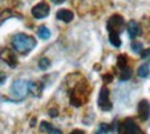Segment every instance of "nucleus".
Instances as JSON below:
<instances>
[{
    "label": "nucleus",
    "mask_w": 150,
    "mask_h": 134,
    "mask_svg": "<svg viewBox=\"0 0 150 134\" xmlns=\"http://www.w3.org/2000/svg\"><path fill=\"white\" fill-rule=\"evenodd\" d=\"M11 46L14 48V51L20 54H27L31 50L36 47V40L25 33H17L11 39Z\"/></svg>",
    "instance_id": "obj_1"
},
{
    "label": "nucleus",
    "mask_w": 150,
    "mask_h": 134,
    "mask_svg": "<svg viewBox=\"0 0 150 134\" xmlns=\"http://www.w3.org/2000/svg\"><path fill=\"white\" fill-rule=\"evenodd\" d=\"M28 93H29V90H28V82L22 80V79H17V80L13 82V84H11V96H13L14 101L24 100Z\"/></svg>",
    "instance_id": "obj_2"
},
{
    "label": "nucleus",
    "mask_w": 150,
    "mask_h": 134,
    "mask_svg": "<svg viewBox=\"0 0 150 134\" xmlns=\"http://www.w3.org/2000/svg\"><path fill=\"white\" fill-rule=\"evenodd\" d=\"M118 134H145L138 124L135 123L132 118L124 119L121 123L118 124Z\"/></svg>",
    "instance_id": "obj_3"
},
{
    "label": "nucleus",
    "mask_w": 150,
    "mask_h": 134,
    "mask_svg": "<svg viewBox=\"0 0 150 134\" xmlns=\"http://www.w3.org/2000/svg\"><path fill=\"white\" fill-rule=\"evenodd\" d=\"M124 28H125V20L120 14H114V15H111L108 18L107 29L110 33H118L120 35V32L124 31Z\"/></svg>",
    "instance_id": "obj_4"
},
{
    "label": "nucleus",
    "mask_w": 150,
    "mask_h": 134,
    "mask_svg": "<svg viewBox=\"0 0 150 134\" xmlns=\"http://www.w3.org/2000/svg\"><path fill=\"white\" fill-rule=\"evenodd\" d=\"M97 105L102 111H111L112 104L110 101V91L107 87H102L100 93H99V100H97Z\"/></svg>",
    "instance_id": "obj_5"
},
{
    "label": "nucleus",
    "mask_w": 150,
    "mask_h": 134,
    "mask_svg": "<svg viewBox=\"0 0 150 134\" xmlns=\"http://www.w3.org/2000/svg\"><path fill=\"white\" fill-rule=\"evenodd\" d=\"M50 14V7H49L47 3H39L32 8V17L35 20H42V18H46V17Z\"/></svg>",
    "instance_id": "obj_6"
},
{
    "label": "nucleus",
    "mask_w": 150,
    "mask_h": 134,
    "mask_svg": "<svg viewBox=\"0 0 150 134\" xmlns=\"http://www.w3.org/2000/svg\"><path fill=\"white\" fill-rule=\"evenodd\" d=\"M0 58L3 59L6 64H8V66H11V68H16L17 66V57L16 54L13 53V50H10V48L0 50Z\"/></svg>",
    "instance_id": "obj_7"
},
{
    "label": "nucleus",
    "mask_w": 150,
    "mask_h": 134,
    "mask_svg": "<svg viewBox=\"0 0 150 134\" xmlns=\"http://www.w3.org/2000/svg\"><path fill=\"white\" fill-rule=\"evenodd\" d=\"M138 115H139V119L142 122H146L149 120L150 118V104L147 100H142V101L138 104Z\"/></svg>",
    "instance_id": "obj_8"
},
{
    "label": "nucleus",
    "mask_w": 150,
    "mask_h": 134,
    "mask_svg": "<svg viewBox=\"0 0 150 134\" xmlns=\"http://www.w3.org/2000/svg\"><path fill=\"white\" fill-rule=\"evenodd\" d=\"M127 31H128V35L131 39H135L138 35L140 33V27L136 21H129L128 25H127Z\"/></svg>",
    "instance_id": "obj_9"
},
{
    "label": "nucleus",
    "mask_w": 150,
    "mask_h": 134,
    "mask_svg": "<svg viewBox=\"0 0 150 134\" xmlns=\"http://www.w3.org/2000/svg\"><path fill=\"white\" fill-rule=\"evenodd\" d=\"M56 17H57V20H60V21H63V22H71L74 20V13L71 10H65L64 8V10L57 11Z\"/></svg>",
    "instance_id": "obj_10"
},
{
    "label": "nucleus",
    "mask_w": 150,
    "mask_h": 134,
    "mask_svg": "<svg viewBox=\"0 0 150 134\" xmlns=\"http://www.w3.org/2000/svg\"><path fill=\"white\" fill-rule=\"evenodd\" d=\"M28 90L29 93L35 97H39L42 94V90H43V86L40 83H38V82H28Z\"/></svg>",
    "instance_id": "obj_11"
},
{
    "label": "nucleus",
    "mask_w": 150,
    "mask_h": 134,
    "mask_svg": "<svg viewBox=\"0 0 150 134\" xmlns=\"http://www.w3.org/2000/svg\"><path fill=\"white\" fill-rule=\"evenodd\" d=\"M38 36L40 39H43V40H47V39L50 38V31H49V28L45 27V25L39 27V29H38Z\"/></svg>",
    "instance_id": "obj_12"
},
{
    "label": "nucleus",
    "mask_w": 150,
    "mask_h": 134,
    "mask_svg": "<svg viewBox=\"0 0 150 134\" xmlns=\"http://www.w3.org/2000/svg\"><path fill=\"white\" fill-rule=\"evenodd\" d=\"M108 40H110V43L114 46V47H121V39H120V35L118 33H110V36H108Z\"/></svg>",
    "instance_id": "obj_13"
},
{
    "label": "nucleus",
    "mask_w": 150,
    "mask_h": 134,
    "mask_svg": "<svg viewBox=\"0 0 150 134\" xmlns=\"http://www.w3.org/2000/svg\"><path fill=\"white\" fill-rule=\"evenodd\" d=\"M131 76H132V70L129 69L128 66L127 68H124V69H120V79L122 82H127L131 79Z\"/></svg>",
    "instance_id": "obj_14"
},
{
    "label": "nucleus",
    "mask_w": 150,
    "mask_h": 134,
    "mask_svg": "<svg viewBox=\"0 0 150 134\" xmlns=\"http://www.w3.org/2000/svg\"><path fill=\"white\" fill-rule=\"evenodd\" d=\"M150 73V69H149V65L147 64H143L139 66V69H138V76L139 77H142V79H145V77H147Z\"/></svg>",
    "instance_id": "obj_15"
},
{
    "label": "nucleus",
    "mask_w": 150,
    "mask_h": 134,
    "mask_svg": "<svg viewBox=\"0 0 150 134\" xmlns=\"http://www.w3.org/2000/svg\"><path fill=\"white\" fill-rule=\"evenodd\" d=\"M117 66L120 69H124V68H127L128 66V58H127V55H120L117 59Z\"/></svg>",
    "instance_id": "obj_16"
},
{
    "label": "nucleus",
    "mask_w": 150,
    "mask_h": 134,
    "mask_svg": "<svg viewBox=\"0 0 150 134\" xmlns=\"http://www.w3.org/2000/svg\"><path fill=\"white\" fill-rule=\"evenodd\" d=\"M110 131V126L107 123H100L97 126V130L95 131V134H107Z\"/></svg>",
    "instance_id": "obj_17"
},
{
    "label": "nucleus",
    "mask_w": 150,
    "mask_h": 134,
    "mask_svg": "<svg viewBox=\"0 0 150 134\" xmlns=\"http://www.w3.org/2000/svg\"><path fill=\"white\" fill-rule=\"evenodd\" d=\"M53 129L54 127L49 123V122H42V123H40V131H42V133H52Z\"/></svg>",
    "instance_id": "obj_18"
},
{
    "label": "nucleus",
    "mask_w": 150,
    "mask_h": 134,
    "mask_svg": "<svg viewBox=\"0 0 150 134\" xmlns=\"http://www.w3.org/2000/svg\"><path fill=\"white\" fill-rule=\"evenodd\" d=\"M38 65H39V68H40V69H47L49 66H50V59L46 58V57H43V58L39 59Z\"/></svg>",
    "instance_id": "obj_19"
},
{
    "label": "nucleus",
    "mask_w": 150,
    "mask_h": 134,
    "mask_svg": "<svg viewBox=\"0 0 150 134\" xmlns=\"http://www.w3.org/2000/svg\"><path fill=\"white\" fill-rule=\"evenodd\" d=\"M131 47H132V51H134V53L140 54V53H142V47H143V46H142V43H140V42H134Z\"/></svg>",
    "instance_id": "obj_20"
},
{
    "label": "nucleus",
    "mask_w": 150,
    "mask_h": 134,
    "mask_svg": "<svg viewBox=\"0 0 150 134\" xmlns=\"http://www.w3.org/2000/svg\"><path fill=\"white\" fill-rule=\"evenodd\" d=\"M140 57L143 59H147L150 57V48H146V50H142V53H140Z\"/></svg>",
    "instance_id": "obj_21"
},
{
    "label": "nucleus",
    "mask_w": 150,
    "mask_h": 134,
    "mask_svg": "<svg viewBox=\"0 0 150 134\" xmlns=\"http://www.w3.org/2000/svg\"><path fill=\"white\" fill-rule=\"evenodd\" d=\"M6 79H7V75H6L4 72H0V86L6 82Z\"/></svg>",
    "instance_id": "obj_22"
},
{
    "label": "nucleus",
    "mask_w": 150,
    "mask_h": 134,
    "mask_svg": "<svg viewBox=\"0 0 150 134\" xmlns=\"http://www.w3.org/2000/svg\"><path fill=\"white\" fill-rule=\"evenodd\" d=\"M49 115H50L52 118H57V115H59V113H57V109H56V108H54V109H49Z\"/></svg>",
    "instance_id": "obj_23"
},
{
    "label": "nucleus",
    "mask_w": 150,
    "mask_h": 134,
    "mask_svg": "<svg viewBox=\"0 0 150 134\" xmlns=\"http://www.w3.org/2000/svg\"><path fill=\"white\" fill-rule=\"evenodd\" d=\"M103 79H104V82H106V83H110V82L112 80V75H111V73H108V75H104V76H103Z\"/></svg>",
    "instance_id": "obj_24"
},
{
    "label": "nucleus",
    "mask_w": 150,
    "mask_h": 134,
    "mask_svg": "<svg viewBox=\"0 0 150 134\" xmlns=\"http://www.w3.org/2000/svg\"><path fill=\"white\" fill-rule=\"evenodd\" d=\"M70 134H85V131H82V130H72V131H71Z\"/></svg>",
    "instance_id": "obj_25"
},
{
    "label": "nucleus",
    "mask_w": 150,
    "mask_h": 134,
    "mask_svg": "<svg viewBox=\"0 0 150 134\" xmlns=\"http://www.w3.org/2000/svg\"><path fill=\"white\" fill-rule=\"evenodd\" d=\"M50 134H63V133H61V131H60L59 129H53V130H52V133H50Z\"/></svg>",
    "instance_id": "obj_26"
},
{
    "label": "nucleus",
    "mask_w": 150,
    "mask_h": 134,
    "mask_svg": "<svg viewBox=\"0 0 150 134\" xmlns=\"http://www.w3.org/2000/svg\"><path fill=\"white\" fill-rule=\"evenodd\" d=\"M52 1H53L54 4H61V3H63V1H65V0H52Z\"/></svg>",
    "instance_id": "obj_27"
},
{
    "label": "nucleus",
    "mask_w": 150,
    "mask_h": 134,
    "mask_svg": "<svg viewBox=\"0 0 150 134\" xmlns=\"http://www.w3.org/2000/svg\"><path fill=\"white\" fill-rule=\"evenodd\" d=\"M35 123H36V119L33 118L32 120H31V126H32V127H33V126H35Z\"/></svg>",
    "instance_id": "obj_28"
}]
</instances>
